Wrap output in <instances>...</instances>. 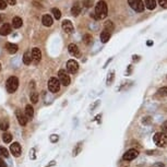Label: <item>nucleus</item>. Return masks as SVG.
<instances>
[{"label":"nucleus","mask_w":167,"mask_h":167,"mask_svg":"<svg viewBox=\"0 0 167 167\" xmlns=\"http://www.w3.org/2000/svg\"><path fill=\"white\" fill-rule=\"evenodd\" d=\"M154 143L159 148H166L167 146V134L163 132H157L153 137Z\"/></svg>","instance_id":"f03ea898"},{"label":"nucleus","mask_w":167,"mask_h":167,"mask_svg":"<svg viewBox=\"0 0 167 167\" xmlns=\"http://www.w3.org/2000/svg\"><path fill=\"white\" fill-rule=\"evenodd\" d=\"M32 61V54L31 51H26L24 56H23V62L25 63V64H30Z\"/></svg>","instance_id":"5701e85b"},{"label":"nucleus","mask_w":167,"mask_h":167,"mask_svg":"<svg viewBox=\"0 0 167 167\" xmlns=\"http://www.w3.org/2000/svg\"><path fill=\"white\" fill-rule=\"evenodd\" d=\"M157 1H158V3H159L161 7L167 9V0H157Z\"/></svg>","instance_id":"2f4dec72"},{"label":"nucleus","mask_w":167,"mask_h":167,"mask_svg":"<svg viewBox=\"0 0 167 167\" xmlns=\"http://www.w3.org/2000/svg\"><path fill=\"white\" fill-rule=\"evenodd\" d=\"M80 12H81V6H80V2H76V3L73 5L72 9H71V13H72V15H74V17H78V15L80 14Z\"/></svg>","instance_id":"f3484780"},{"label":"nucleus","mask_w":167,"mask_h":167,"mask_svg":"<svg viewBox=\"0 0 167 167\" xmlns=\"http://www.w3.org/2000/svg\"><path fill=\"white\" fill-rule=\"evenodd\" d=\"M48 89L51 93H57L60 90V82L57 78H50L48 81Z\"/></svg>","instance_id":"39448f33"},{"label":"nucleus","mask_w":167,"mask_h":167,"mask_svg":"<svg viewBox=\"0 0 167 167\" xmlns=\"http://www.w3.org/2000/svg\"><path fill=\"white\" fill-rule=\"evenodd\" d=\"M10 33H11V25L8 24V23H5L2 26L0 27V35L6 36V35H8Z\"/></svg>","instance_id":"4468645a"},{"label":"nucleus","mask_w":167,"mask_h":167,"mask_svg":"<svg viewBox=\"0 0 167 167\" xmlns=\"http://www.w3.org/2000/svg\"><path fill=\"white\" fill-rule=\"evenodd\" d=\"M67 69H68V71L70 73H76L79 70V63L76 61V60H69L68 62H67Z\"/></svg>","instance_id":"6e6552de"},{"label":"nucleus","mask_w":167,"mask_h":167,"mask_svg":"<svg viewBox=\"0 0 167 167\" xmlns=\"http://www.w3.org/2000/svg\"><path fill=\"white\" fill-rule=\"evenodd\" d=\"M15 115H17V118H18V120H19V123H20L21 126H25L27 123V120H28L26 116H25L24 114L21 113L19 109L15 112Z\"/></svg>","instance_id":"ddd939ff"},{"label":"nucleus","mask_w":167,"mask_h":167,"mask_svg":"<svg viewBox=\"0 0 167 167\" xmlns=\"http://www.w3.org/2000/svg\"><path fill=\"white\" fill-rule=\"evenodd\" d=\"M0 155L1 156H5V157H8L9 156V152H8V150L3 148V146H0Z\"/></svg>","instance_id":"cd10ccee"},{"label":"nucleus","mask_w":167,"mask_h":167,"mask_svg":"<svg viewBox=\"0 0 167 167\" xmlns=\"http://www.w3.org/2000/svg\"><path fill=\"white\" fill-rule=\"evenodd\" d=\"M2 140H3L5 143H10V142L12 141V136H11L10 133H7V132H6V133L2 134Z\"/></svg>","instance_id":"393cba45"},{"label":"nucleus","mask_w":167,"mask_h":167,"mask_svg":"<svg viewBox=\"0 0 167 167\" xmlns=\"http://www.w3.org/2000/svg\"><path fill=\"white\" fill-rule=\"evenodd\" d=\"M145 7L149 10H154L156 7V0H145Z\"/></svg>","instance_id":"412c9836"},{"label":"nucleus","mask_w":167,"mask_h":167,"mask_svg":"<svg viewBox=\"0 0 167 167\" xmlns=\"http://www.w3.org/2000/svg\"><path fill=\"white\" fill-rule=\"evenodd\" d=\"M6 7H7V2L5 0H0V10L6 9Z\"/></svg>","instance_id":"473e14b6"},{"label":"nucleus","mask_w":167,"mask_h":167,"mask_svg":"<svg viewBox=\"0 0 167 167\" xmlns=\"http://www.w3.org/2000/svg\"><path fill=\"white\" fill-rule=\"evenodd\" d=\"M19 86V80L18 78L15 77H11L7 80V83H6V87H7V91L9 93H14L15 91L18 90Z\"/></svg>","instance_id":"7ed1b4c3"},{"label":"nucleus","mask_w":167,"mask_h":167,"mask_svg":"<svg viewBox=\"0 0 167 167\" xmlns=\"http://www.w3.org/2000/svg\"><path fill=\"white\" fill-rule=\"evenodd\" d=\"M83 41H84V43L85 44H90L91 42H92V36L91 35H89V34H86V35H84V37H83Z\"/></svg>","instance_id":"7c9ffc66"},{"label":"nucleus","mask_w":167,"mask_h":167,"mask_svg":"<svg viewBox=\"0 0 167 167\" xmlns=\"http://www.w3.org/2000/svg\"><path fill=\"white\" fill-rule=\"evenodd\" d=\"M6 49H7V51H8L9 54L13 55V54H15V53L18 51L19 47H18V45H15V44H11V43H8V44L6 45Z\"/></svg>","instance_id":"2eb2a0df"},{"label":"nucleus","mask_w":167,"mask_h":167,"mask_svg":"<svg viewBox=\"0 0 167 167\" xmlns=\"http://www.w3.org/2000/svg\"><path fill=\"white\" fill-rule=\"evenodd\" d=\"M41 59H42V53L41 50H39V48H37V47L33 48L32 49V60H34V62L37 63L41 61Z\"/></svg>","instance_id":"9d476101"},{"label":"nucleus","mask_w":167,"mask_h":167,"mask_svg":"<svg viewBox=\"0 0 167 167\" xmlns=\"http://www.w3.org/2000/svg\"><path fill=\"white\" fill-rule=\"evenodd\" d=\"M7 2H8L10 6H14L17 3V0H7Z\"/></svg>","instance_id":"c9c22d12"},{"label":"nucleus","mask_w":167,"mask_h":167,"mask_svg":"<svg viewBox=\"0 0 167 167\" xmlns=\"http://www.w3.org/2000/svg\"><path fill=\"white\" fill-rule=\"evenodd\" d=\"M0 167H8V166H7V164H6L5 161H3L2 158H0Z\"/></svg>","instance_id":"f704fd0d"},{"label":"nucleus","mask_w":167,"mask_h":167,"mask_svg":"<svg viewBox=\"0 0 167 167\" xmlns=\"http://www.w3.org/2000/svg\"><path fill=\"white\" fill-rule=\"evenodd\" d=\"M162 130H163V133H165V134H167V121H165V122H164V123H163Z\"/></svg>","instance_id":"72a5a7b5"},{"label":"nucleus","mask_w":167,"mask_h":167,"mask_svg":"<svg viewBox=\"0 0 167 167\" xmlns=\"http://www.w3.org/2000/svg\"><path fill=\"white\" fill-rule=\"evenodd\" d=\"M10 151L15 157H19L21 155V151H22L21 150V145L19 144L18 142H14L13 144H11V146H10Z\"/></svg>","instance_id":"1a4fd4ad"},{"label":"nucleus","mask_w":167,"mask_h":167,"mask_svg":"<svg viewBox=\"0 0 167 167\" xmlns=\"http://www.w3.org/2000/svg\"><path fill=\"white\" fill-rule=\"evenodd\" d=\"M30 98H31V102L33 104H36L38 102V94L36 92H32L31 95H30Z\"/></svg>","instance_id":"b1692460"},{"label":"nucleus","mask_w":167,"mask_h":167,"mask_svg":"<svg viewBox=\"0 0 167 167\" xmlns=\"http://www.w3.org/2000/svg\"><path fill=\"white\" fill-rule=\"evenodd\" d=\"M51 12H53L56 20H59V19L61 18V12H60V10L57 9V8H54V9L51 10Z\"/></svg>","instance_id":"a878e982"},{"label":"nucleus","mask_w":167,"mask_h":167,"mask_svg":"<svg viewBox=\"0 0 167 167\" xmlns=\"http://www.w3.org/2000/svg\"><path fill=\"white\" fill-rule=\"evenodd\" d=\"M50 140L53 141V142H56V141H58V136H51L50 137Z\"/></svg>","instance_id":"e433bc0d"},{"label":"nucleus","mask_w":167,"mask_h":167,"mask_svg":"<svg viewBox=\"0 0 167 167\" xmlns=\"http://www.w3.org/2000/svg\"><path fill=\"white\" fill-rule=\"evenodd\" d=\"M157 93L161 95V96H167V86H164L162 89H159V90L157 91Z\"/></svg>","instance_id":"c85d7f7f"},{"label":"nucleus","mask_w":167,"mask_h":167,"mask_svg":"<svg viewBox=\"0 0 167 167\" xmlns=\"http://www.w3.org/2000/svg\"><path fill=\"white\" fill-rule=\"evenodd\" d=\"M42 22L45 26H51L53 25V18L50 17L49 14H45L43 19H42Z\"/></svg>","instance_id":"dca6fc26"},{"label":"nucleus","mask_w":167,"mask_h":167,"mask_svg":"<svg viewBox=\"0 0 167 167\" xmlns=\"http://www.w3.org/2000/svg\"><path fill=\"white\" fill-rule=\"evenodd\" d=\"M62 30L66 33H68V34H70V33H72L73 32V24L71 21H69V20H64L62 22Z\"/></svg>","instance_id":"9b49d317"},{"label":"nucleus","mask_w":167,"mask_h":167,"mask_svg":"<svg viewBox=\"0 0 167 167\" xmlns=\"http://www.w3.org/2000/svg\"><path fill=\"white\" fill-rule=\"evenodd\" d=\"M128 3L137 12H142L144 10V2L142 0H128Z\"/></svg>","instance_id":"20e7f679"},{"label":"nucleus","mask_w":167,"mask_h":167,"mask_svg":"<svg viewBox=\"0 0 167 167\" xmlns=\"http://www.w3.org/2000/svg\"><path fill=\"white\" fill-rule=\"evenodd\" d=\"M25 116L27 117V119H31L34 116V109H33L31 105H26V107H25Z\"/></svg>","instance_id":"aec40b11"},{"label":"nucleus","mask_w":167,"mask_h":167,"mask_svg":"<svg viewBox=\"0 0 167 167\" xmlns=\"http://www.w3.org/2000/svg\"><path fill=\"white\" fill-rule=\"evenodd\" d=\"M109 38H110V32L104 30V31L100 33V41L103 42V43H107L109 41Z\"/></svg>","instance_id":"a211bd4d"},{"label":"nucleus","mask_w":167,"mask_h":167,"mask_svg":"<svg viewBox=\"0 0 167 167\" xmlns=\"http://www.w3.org/2000/svg\"><path fill=\"white\" fill-rule=\"evenodd\" d=\"M0 70H1V63H0Z\"/></svg>","instance_id":"58836bf2"},{"label":"nucleus","mask_w":167,"mask_h":167,"mask_svg":"<svg viewBox=\"0 0 167 167\" xmlns=\"http://www.w3.org/2000/svg\"><path fill=\"white\" fill-rule=\"evenodd\" d=\"M105 30H106V31H108V32L113 31V30H114V24H113V22H112V21H107V22L105 23Z\"/></svg>","instance_id":"bb28decb"},{"label":"nucleus","mask_w":167,"mask_h":167,"mask_svg":"<svg viewBox=\"0 0 167 167\" xmlns=\"http://www.w3.org/2000/svg\"><path fill=\"white\" fill-rule=\"evenodd\" d=\"M138 155H139V152H138L136 149H130L123 154L122 158H123V161H132V159H134Z\"/></svg>","instance_id":"0eeeda50"},{"label":"nucleus","mask_w":167,"mask_h":167,"mask_svg":"<svg viewBox=\"0 0 167 167\" xmlns=\"http://www.w3.org/2000/svg\"><path fill=\"white\" fill-rule=\"evenodd\" d=\"M8 128H9V121H8V119L2 118V119L0 120V129L6 131V130H8Z\"/></svg>","instance_id":"4be33fe9"},{"label":"nucleus","mask_w":167,"mask_h":167,"mask_svg":"<svg viewBox=\"0 0 167 167\" xmlns=\"http://www.w3.org/2000/svg\"><path fill=\"white\" fill-rule=\"evenodd\" d=\"M68 50L70 55L73 57H80V49L76 44H70L68 47Z\"/></svg>","instance_id":"f8f14e48"},{"label":"nucleus","mask_w":167,"mask_h":167,"mask_svg":"<svg viewBox=\"0 0 167 167\" xmlns=\"http://www.w3.org/2000/svg\"><path fill=\"white\" fill-rule=\"evenodd\" d=\"M2 21H3V15L0 14V23H2Z\"/></svg>","instance_id":"4c0bfd02"},{"label":"nucleus","mask_w":167,"mask_h":167,"mask_svg":"<svg viewBox=\"0 0 167 167\" xmlns=\"http://www.w3.org/2000/svg\"><path fill=\"white\" fill-rule=\"evenodd\" d=\"M58 77L60 84H62L64 86H68L70 84V77L68 76V73L66 72V70H59Z\"/></svg>","instance_id":"423d86ee"},{"label":"nucleus","mask_w":167,"mask_h":167,"mask_svg":"<svg viewBox=\"0 0 167 167\" xmlns=\"http://www.w3.org/2000/svg\"><path fill=\"white\" fill-rule=\"evenodd\" d=\"M22 19L19 18V17H14L12 19V25H13L14 28H19V27L22 26Z\"/></svg>","instance_id":"6ab92c4d"},{"label":"nucleus","mask_w":167,"mask_h":167,"mask_svg":"<svg viewBox=\"0 0 167 167\" xmlns=\"http://www.w3.org/2000/svg\"><path fill=\"white\" fill-rule=\"evenodd\" d=\"M107 12H108V8H107L106 2L100 0L97 2V5L95 7V13H92L91 17H93L96 20H102V19H105L107 17Z\"/></svg>","instance_id":"f257e3e1"},{"label":"nucleus","mask_w":167,"mask_h":167,"mask_svg":"<svg viewBox=\"0 0 167 167\" xmlns=\"http://www.w3.org/2000/svg\"><path fill=\"white\" fill-rule=\"evenodd\" d=\"M94 3V0H83V6L85 8H90Z\"/></svg>","instance_id":"c756f323"}]
</instances>
